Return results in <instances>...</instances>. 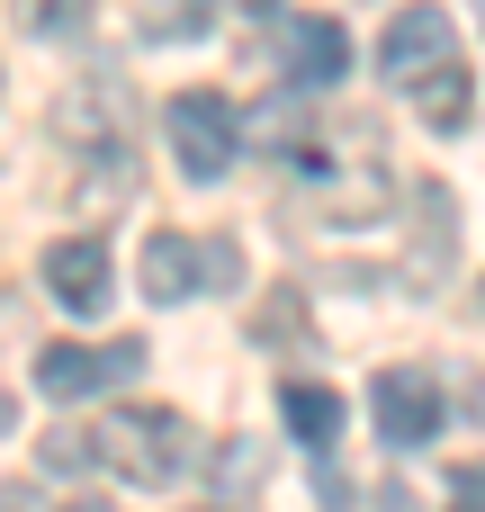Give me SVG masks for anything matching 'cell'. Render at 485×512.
<instances>
[{
  "mask_svg": "<svg viewBox=\"0 0 485 512\" xmlns=\"http://www.w3.org/2000/svg\"><path fill=\"white\" fill-rule=\"evenodd\" d=\"M99 468H117L144 495H162V486H180L198 468V432L171 405H117V414H99Z\"/></svg>",
  "mask_w": 485,
  "mask_h": 512,
  "instance_id": "6da1fadb",
  "label": "cell"
},
{
  "mask_svg": "<svg viewBox=\"0 0 485 512\" xmlns=\"http://www.w3.org/2000/svg\"><path fill=\"white\" fill-rule=\"evenodd\" d=\"M162 135H171V162H180L189 180H225L234 153H243V117H234L225 90H180V99L162 108Z\"/></svg>",
  "mask_w": 485,
  "mask_h": 512,
  "instance_id": "7a4b0ae2",
  "label": "cell"
},
{
  "mask_svg": "<svg viewBox=\"0 0 485 512\" xmlns=\"http://www.w3.org/2000/svg\"><path fill=\"white\" fill-rule=\"evenodd\" d=\"M144 360H153V351H144L135 333H117L108 351H90V342H54V351H36V387H45L54 405H81V396H108V387H126Z\"/></svg>",
  "mask_w": 485,
  "mask_h": 512,
  "instance_id": "3957f363",
  "label": "cell"
},
{
  "mask_svg": "<svg viewBox=\"0 0 485 512\" xmlns=\"http://www.w3.org/2000/svg\"><path fill=\"white\" fill-rule=\"evenodd\" d=\"M459 54V18L441 9V0H405L396 18H387V36H378V72L396 81V90H414L432 63H450Z\"/></svg>",
  "mask_w": 485,
  "mask_h": 512,
  "instance_id": "277c9868",
  "label": "cell"
},
{
  "mask_svg": "<svg viewBox=\"0 0 485 512\" xmlns=\"http://www.w3.org/2000/svg\"><path fill=\"white\" fill-rule=\"evenodd\" d=\"M45 297H54L63 315H99V306L117 297V261H108V243H99V234H63V243H45Z\"/></svg>",
  "mask_w": 485,
  "mask_h": 512,
  "instance_id": "5b68a950",
  "label": "cell"
},
{
  "mask_svg": "<svg viewBox=\"0 0 485 512\" xmlns=\"http://www.w3.org/2000/svg\"><path fill=\"white\" fill-rule=\"evenodd\" d=\"M369 414H378V432H387L396 450H423V441L441 432V378H432V369H378Z\"/></svg>",
  "mask_w": 485,
  "mask_h": 512,
  "instance_id": "8992f818",
  "label": "cell"
},
{
  "mask_svg": "<svg viewBox=\"0 0 485 512\" xmlns=\"http://www.w3.org/2000/svg\"><path fill=\"white\" fill-rule=\"evenodd\" d=\"M342 63H351L342 18H288V36H279V72H288V90H333Z\"/></svg>",
  "mask_w": 485,
  "mask_h": 512,
  "instance_id": "52a82bcc",
  "label": "cell"
},
{
  "mask_svg": "<svg viewBox=\"0 0 485 512\" xmlns=\"http://www.w3.org/2000/svg\"><path fill=\"white\" fill-rule=\"evenodd\" d=\"M144 297H153V306L207 297V243H189V234H153V243H144Z\"/></svg>",
  "mask_w": 485,
  "mask_h": 512,
  "instance_id": "ba28073f",
  "label": "cell"
},
{
  "mask_svg": "<svg viewBox=\"0 0 485 512\" xmlns=\"http://www.w3.org/2000/svg\"><path fill=\"white\" fill-rule=\"evenodd\" d=\"M279 414H288V432H297L315 459H333V441H342V396H333L324 378H288V387H279Z\"/></svg>",
  "mask_w": 485,
  "mask_h": 512,
  "instance_id": "9c48e42d",
  "label": "cell"
},
{
  "mask_svg": "<svg viewBox=\"0 0 485 512\" xmlns=\"http://www.w3.org/2000/svg\"><path fill=\"white\" fill-rule=\"evenodd\" d=\"M414 108H423V126L459 135V126L477 117V90H468V63H432V72L414 81Z\"/></svg>",
  "mask_w": 485,
  "mask_h": 512,
  "instance_id": "30bf717a",
  "label": "cell"
},
{
  "mask_svg": "<svg viewBox=\"0 0 485 512\" xmlns=\"http://www.w3.org/2000/svg\"><path fill=\"white\" fill-rule=\"evenodd\" d=\"M216 27V0H135V36L153 45H198Z\"/></svg>",
  "mask_w": 485,
  "mask_h": 512,
  "instance_id": "8fae6325",
  "label": "cell"
},
{
  "mask_svg": "<svg viewBox=\"0 0 485 512\" xmlns=\"http://www.w3.org/2000/svg\"><path fill=\"white\" fill-rule=\"evenodd\" d=\"M261 477H270V459H261L252 441H225V450H216V504H234V495H252Z\"/></svg>",
  "mask_w": 485,
  "mask_h": 512,
  "instance_id": "7c38bea8",
  "label": "cell"
},
{
  "mask_svg": "<svg viewBox=\"0 0 485 512\" xmlns=\"http://www.w3.org/2000/svg\"><path fill=\"white\" fill-rule=\"evenodd\" d=\"M252 333H261V342H297V333H306V315H297V297L279 288V297H270V306L252 315Z\"/></svg>",
  "mask_w": 485,
  "mask_h": 512,
  "instance_id": "4fadbf2b",
  "label": "cell"
},
{
  "mask_svg": "<svg viewBox=\"0 0 485 512\" xmlns=\"http://www.w3.org/2000/svg\"><path fill=\"white\" fill-rule=\"evenodd\" d=\"M45 468H63V477H72V468H99V432H90V441H81V432H45Z\"/></svg>",
  "mask_w": 485,
  "mask_h": 512,
  "instance_id": "5bb4252c",
  "label": "cell"
},
{
  "mask_svg": "<svg viewBox=\"0 0 485 512\" xmlns=\"http://www.w3.org/2000/svg\"><path fill=\"white\" fill-rule=\"evenodd\" d=\"M450 512H485V459H468V468L450 477Z\"/></svg>",
  "mask_w": 485,
  "mask_h": 512,
  "instance_id": "9a60e30c",
  "label": "cell"
},
{
  "mask_svg": "<svg viewBox=\"0 0 485 512\" xmlns=\"http://www.w3.org/2000/svg\"><path fill=\"white\" fill-rule=\"evenodd\" d=\"M243 279V252L234 243H207V288H234Z\"/></svg>",
  "mask_w": 485,
  "mask_h": 512,
  "instance_id": "2e32d148",
  "label": "cell"
},
{
  "mask_svg": "<svg viewBox=\"0 0 485 512\" xmlns=\"http://www.w3.org/2000/svg\"><path fill=\"white\" fill-rule=\"evenodd\" d=\"M36 27H45V36H72V27H81V0H45Z\"/></svg>",
  "mask_w": 485,
  "mask_h": 512,
  "instance_id": "e0dca14e",
  "label": "cell"
},
{
  "mask_svg": "<svg viewBox=\"0 0 485 512\" xmlns=\"http://www.w3.org/2000/svg\"><path fill=\"white\" fill-rule=\"evenodd\" d=\"M0 512H45V495H27V486H0Z\"/></svg>",
  "mask_w": 485,
  "mask_h": 512,
  "instance_id": "ac0fdd59",
  "label": "cell"
},
{
  "mask_svg": "<svg viewBox=\"0 0 485 512\" xmlns=\"http://www.w3.org/2000/svg\"><path fill=\"white\" fill-rule=\"evenodd\" d=\"M270 9H279V0H243V18H270Z\"/></svg>",
  "mask_w": 485,
  "mask_h": 512,
  "instance_id": "d6986e66",
  "label": "cell"
},
{
  "mask_svg": "<svg viewBox=\"0 0 485 512\" xmlns=\"http://www.w3.org/2000/svg\"><path fill=\"white\" fill-rule=\"evenodd\" d=\"M477 27H485V0H477Z\"/></svg>",
  "mask_w": 485,
  "mask_h": 512,
  "instance_id": "ffe728a7",
  "label": "cell"
},
{
  "mask_svg": "<svg viewBox=\"0 0 485 512\" xmlns=\"http://www.w3.org/2000/svg\"><path fill=\"white\" fill-rule=\"evenodd\" d=\"M0 423H9V405H0Z\"/></svg>",
  "mask_w": 485,
  "mask_h": 512,
  "instance_id": "44dd1931",
  "label": "cell"
}]
</instances>
